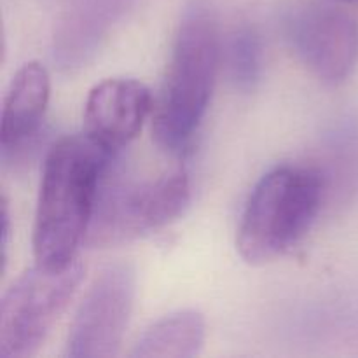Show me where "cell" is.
<instances>
[{"mask_svg": "<svg viewBox=\"0 0 358 358\" xmlns=\"http://www.w3.org/2000/svg\"><path fill=\"white\" fill-rule=\"evenodd\" d=\"M220 58L222 49L213 21L201 13L185 17L154 101L152 136L166 154L182 156L191 147L212 100Z\"/></svg>", "mask_w": 358, "mask_h": 358, "instance_id": "2", "label": "cell"}, {"mask_svg": "<svg viewBox=\"0 0 358 358\" xmlns=\"http://www.w3.org/2000/svg\"><path fill=\"white\" fill-rule=\"evenodd\" d=\"M152 112V93L145 84L124 77L107 79L87 94L84 135L115 157L136 138Z\"/></svg>", "mask_w": 358, "mask_h": 358, "instance_id": "8", "label": "cell"}, {"mask_svg": "<svg viewBox=\"0 0 358 358\" xmlns=\"http://www.w3.org/2000/svg\"><path fill=\"white\" fill-rule=\"evenodd\" d=\"M84 276L73 261L62 268L35 264L24 271L0 303V358H28L38 352Z\"/></svg>", "mask_w": 358, "mask_h": 358, "instance_id": "5", "label": "cell"}, {"mask_svg": "<svg viewBox=\"0 0 358 358\" xmlns=\"http://www.w3.org/2000/svg\"><path fill=\"white\" fill-rule=\"evenodd\" d=\"M206 338L205 318L196 310L166 315L145 329L135 343V358H191L201 352Z\"/></svg>", "mask_w": 358, "mask_h": 358, "instance_id": "11", "label": "cell"}, {"mask_svg": "<svg viewBox=\"0 0 358 358\" xmlns=\"http://www.w3.org/2000/svg\"><path fill=\"white\" fill-rule=\"evenodd\" d=\"M345 2H358V0H345Z\"/></svg>", "mask_w": 358, "mask_h": 358, "instance_id": "13", "label": "cell"}, {"mask_svg": "<svg viewBox=\"0 0 358 358\" xmlns=\"http://www.w3.org/2000/svg\"><path fill=\"white\" fill-rule=\"evenodd\" d=\"M121 0H80L59 20L52 59L62 72H76L96 56L121 16Z\"/></svg>", "mask_w": 358, "mask_h": 358, "instance_id": "10", "label": "cell"}, {"mask_svg": "<svg viewBox=\"0 0 358 358\" xmlns=\"http://www.w3.org/2000/svg\"><path fill=\"white\" fill-rule=\"evenodd\" d=\"M136 296V271L129 262L107 266L80 303L66 338V357L110 358L121 352Z\"/></svg>", "mask_w": 358, "mask_h": 358, "instance_id": "6", "label": "cell"}, {"mask_svg": "<svg viewBox=\"0 0 358 358\" xmlns=\"http://www.w3.org/2000/svg\"><path fill=\"white\" fill-rule=\"evenodd\" d=\"M224 62L236 90L243 93L254 91L264 69V49L259 31L250 24H241L231 31L224 49Z\"/></svg>", "mask_w": 358, "mask_h": 358, "instance_id": "12", "label": "cell"}, {"mask_svg": "<svg viewBox=\"0 0 358 358\" xmlns=\"http://www.w3.org/2000/svg\"><path fill=\"white\" fill-rule=\"evenodd\" d=\"M285 35L297 58L324 84L350 77L358 62V24L343 10L304 6L285 21Z\"/></svg>", "mask_w": 358, "mask_h": 358, "instance_id": "7", "label": "cell"}, {"mask_svg": "<svg viewBox=\"0 0 358 358\" xmlns=\"http://www.w3.org/2000/svg\"><path fill=\"white\" fill-rule=\"evenodd\" d=\"M115 157L86 135L59 138L42 170L34 226L37 264L62 268L86 241L101 182Z\"/></svg>", "mask_w": 358, "mask_h": 358, "instance_id": "1", "label": "cell"}, {"mask_svg": "<svg viewBox=\"0 0 358 358\" xmlns=\"http://www.w3.org/2000/svg\"><path fill=\"white\" fill-rule=\"evenodd\" d=\"M51 94V80L44 65L28 62L13 77L2 103L0 149L2 161L23 156L34 145Z\"/></svg>", "mask_w": 358, "mask_h": 358, "instance_id": "9", "label": "cell"}, {"mask_svg": "<svg viewBox=\"0 0 358 358\" xmlns=\"http://www.w3.org/2000/svg\"><path fill=\"white\" fill-rule=\"evenodd\" d=\"M324 198V178L308 166H278L252 191L238 227L236 248L248 264L289 252L311 229Z\"/></svg>", "mask_w": 358, "mask_h": 358, "instance_id": "3", "label": "cell"}, {"mask_svg": "<svg viewBox=\"0 0 358 358\" xmlns=\"http://www.w3.org/2000/svg\"><path fill=\"white\" fill-rule=\"evenodd\" d=\"M189 201L191 182L184 170L142 182H108L105 175L86 243L105 248L138 240L178 219Z\"/></svg>", "mask_w": 358, "mask_h": 358, "instance_id": "4", "label": "cell"}]
</instances>
